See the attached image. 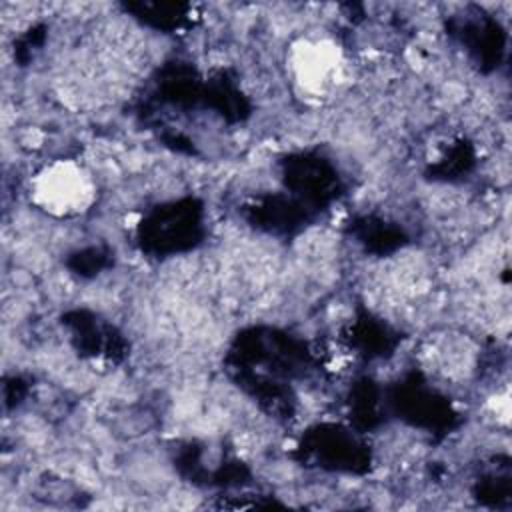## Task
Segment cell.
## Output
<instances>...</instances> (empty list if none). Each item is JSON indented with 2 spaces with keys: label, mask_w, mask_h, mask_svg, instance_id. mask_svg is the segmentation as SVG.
<instances>
[{
  "label": "cell",
  "mask_w": 512,
  "mask_h": 512,
  "mask_svg": "<svg viewBox=\"0 0 512 512\" xmlns=\"http://www.w3.org/2000/svg\"><path fill=\"white\" fill-rule=\"evenodd\" d=\"M294 72L306 90L322 92L338 78L340 52L330 42H302L294 50Z\"/></svg>",
  "instance_id": "obj_2"
},
{
  "label": "cell",
  "mask_w": 512,
  "mask_h": 512,
  "mask_svg": "<svg viewBox=\"0 0 512 512\" xmlns=\"http://www.w3.org/2000/svg\"><path fill=\"white\" fill-rule=\"evenodd\" d=\"M36 202L54 214L82 212L92 200L90 178L74 164L62 162L46 168L34 184Z\"/></svg>",
  "instance_id": "obj_1"
}]
</instances>
